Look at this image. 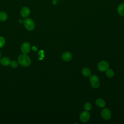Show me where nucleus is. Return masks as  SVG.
<instances>
[{"instance_id": "obj_1", "label": "nucleus", "mask_w": 124, "mask_h": 124, "mask_svg": "<svg viewBox=\"0 0 124 124\" xmlns=\"http://www.w3.org/2000/svg\"><path fill=\"white\" fill-rule=\"evenodd\" d=\"M17 60L18 63L23 67L28 66L31 63V60L30 58L25 54L20 55L18 57Z\"/></svg>"}, {"instance_id": "obj_2", "label": "nucleus", "mask_w": 124, "mask_h": 124, "mask_svg": "<svg viewBox=\"0 0 124 124\" xmlns=\"http://www.w3.org/2000/svg\"><path fill=\"white\" fill-rule=\"evenodd\" d=\"M23 24L25 28L28 31H32L35 28V24L32 19L26 18L23 21Z\"/></svg>"}, {"instance_id": "obj_3", "label": "nucleus", "mask_w": 124, "mask_h": 124, "mask_svg": "<svg viewBox=\"0 0 124 124\" xmlns=\"http://www.w3.org/2000/svg\"><path fill=\"white\" fill-rule=\"evenodd\" d=\"M90 81L92 86L93 88H97L99 86V80L98 77L95 75H92L90 77Z\"/></svg>"}, {"instance_id": "obj_4", "label": "nucleus", "mask_w": 124, "mask_h": 124, "mask_svg": "<svg viewBox=\"0 0 124 124\" xmlns=\"http://www.w3.org/2000/svg\"><path fill=\"white\" fill-rule=\"evenodd\" d=\"M109 64L108 62L105 61H101L98 64V69L99 71L103 72L106 71L108 69Z\"/></svg>"}, {"instance_id": "obj_5", "label": "nucleus", "mask_w": 124, "mask_h": 124, "mask_svg": "<svg viewBox=\"0 0 124 124\" xmlns=\"http://www.w3.org/2000/svg\"><path fill=\"white\" fill-rule=\"evenodd\" d=\"M31 46L28 42L23 43L21 46V51L23 54H27L31 50Z\"/></svg>"}, {"instance_id": "obj_6", "label": "nucleus", "mask_w": 124, "mask_h": 124, "mask_svg": "<svg viewBox=\"0 0 124 124\" xmlns=\"http://www.w3.org/2000/svg\"><path fill=\"white\" fill-rule=\"evenodd\" d=\"M90 118V114L87 111L82 112L79 115V119L80 121L83 123L88 121Z\"/></svg>"}, {"instance_id": "obj_7", "label": "nucleus", "mask_w": 124, "mask_h": 124, "mask_svg": "<svg viewBox=\"0 0 124 124\" xmlns=\"http://www.w3.org/2000/svg\"><path fill=\"white\" fill-rule=\"evenodd\" d=\"M101 115L102 117L105 120L109 119L111 116V113L110 111L108 108L103 109L101 112Z\"/></svg>"}, {"instance_id": "obj_8", "label": "nucleus", "mask_w": 124, "mask_h": 124, "mask_svg": "<svg viewBox=\"0 0 124 124\" xmlns=\"http://www.w3.org/2000/svg\"><path fill=\"white\" fill-rule=\"evenodd\" d=\"M30 10L27 7H23L20 10V15L22 17L26 18L29 16L30 14Z\"/></svg>"}, {"instance_id": "obj_9", "label": "nucleus", "mask_w": 124, "mask_h": 124, "mask_svg": "<svg viewBox=\"0 0 124 124\" xmlns=\"http://www.w3.org/2000/svg\"><path fill=\"white\" fill-rule=\"evenodd\" d=\"M62 59L65 62L70 61L72 58V54L70 52H65L62 55Z\"/></svg>"}, {"instance_id": "obj_10", "label": "nucleus", "mask_w": 124, "mask_h": 124, "mask_svg": "<svg viewBox=\"0 0 124 124\" xmlns=\"http://www.w3.org/2000/svg\"><path fill=\"white\" fill-rule=\"evenodd\" d=\"M117 11L120 16H124V3H121L119 4L117 8Z\"/></svg>"}, {"instance_id": "obj_11", "label": "nucleus", "mask_w": 124, "mask_h": 124, "mask_svg": "<svg viewBox=\"0 0 124 124\" xmlns=\"http://www.w3.org/2000/svg\"><path fill=\"white\" fill-rule=\"evenodd\" d=\"M10 61L7 57H3L0 60V63L3 66H8L10 63Z\"/></svg>"}, {"instance_id": "obj_12", "label": "nucleus", "mask_w": 124, "mask_h": 124, "mask_svg": "<svg viewBox=\"0 0 124 124\" xmlns=\"http://www.w3.org/2000/svg\"><path fill=\"white\" fill-rule=\"evenodd\" d=\"M95 104L100 108H103L105 106L106 103L105 101L102 98H98L95 101Z\"/></svg>"}, {"instance_id": "obj_13", "label": "nucleus", "mask_w": 124, "mask_h": 124, "mask_svg": "<svg viewBox=\"0 0 124 124\" xmlns=\"http://www.w3.org/2000/svg\"><path fill=\"white\" fill-rule=\"evenodd\" d=\"M82 74L85 77H89L91 75V71L87 68H84L82 70Z\"/></svg>"}, {"instance_id": "obj_14", "label": "nucleus", "mask_w": 124, "mask_h": 124, "mask_svg": "<svg viewBox=\"0 0 124 124\" xmlns=\"http://www.w3.org/2000/svg\"><path fill=\"white\" fill-rule=\"evenodd\" d=\"M8 17V16L5 12H0V21H5Z\"/></svg>"}, {"instance_id": "obj_15", "label": "nucleus", "mask_w": 124, "mask_h": 124, "mask_svg": "<svg viewBox=\"0 0 124 124\" xmlns=\"http://www.w3.org/2000/svg\"><path fill=\"white\" fill-rule=\"evenodd\" d=\"M114 72L112 69H107L106 70V75L108 78H112L114 76Z\"/></svg>"}, {"instance_id": "obj_16", "label": "nucleus", "mask_w": 124, "mask_h": 124, "mask_svg": "<svg viewBox=\"0 0 124 124\" xmlns=\"http://www.w3.org/2000/svg\"><path fill=\"white\" fill-rule=\"evenodd\" d=\"M92 106L90 103H86L84 106V108L86 111L90 110L92 109Z\"/></svg>"}, {"instance_id": "obj_17", "label": "nucleus", "mask_w": 124, "mask_h": 124, "mask_svg": "<svg viewBox=\"0 0 124 124\" xmlns=\"http://www.w3.org/2000/svg\"><path fill=\"white\" fill-rule=\"evenodd\" d=\"M10 65H11V66L12 68H16L17 67V66H18V62H16V61H12L10 62Z\"/></svg>"}, {"instance_id": "obj_18", "label": "nucleus", "mask_w": 124, "mask_h": 124, "mask_svg": "<svg viewBox=\"0 0 124 124\" xmlns=\"http://www.w3.org/2000/svg\"><path fill=\"white\" fill-rule=\"evenodd\" d=\"M5 43V40L3 37L0 36V48L3 47Z\"/></svg>"}, {"instance_id": "obj_19", "label": "nucleus", "mask_w": 124, "mask_h": 124, "mask_svg": "<svg viewBox=\"0 0 124 124\" xmlns=\"http://www.w3.org/2000/svg\"><path fill=\"white\" fill-rule=\"evenodd\" d=\"M18 22H19L20 23H21V24L23 23V20H22V19H19V21H18Z\"/></svg>"}, {"instance_id": "obj_20", "label": "nucleus", "mask_w": 124, "mask_h": 124, "mask_svg": "<svg viewBox=\"0 0 124 124\" xmlns=\"http://www.w3.org/2000/svg\"></svg>"}]
</instances>
